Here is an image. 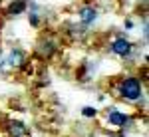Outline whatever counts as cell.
<instances>
[{"instance_id":"6","label":"cell","mask_w":149,"mask_h":137,"mask_svg":"<svg viewBox=\"0 0 149 137\" xmlns=\"http://www.w3.org/2000/svg\"><path fill=\"white\" fill-rule=\"evenodd\" d=\"M22 12H26V0H14V2H10V6H8V14L18 16V14H22Z\"/></svg>"},{"instance_id":"8","label":"cell","mask_w":149,"mask_h":137,"mask_svg":"<svg viewBox=\"0 0 149 137\" xmlns=\"http://www.w3.org/2000/svg\"><path fill=\"white\" fill-rule=\"evenodd\" d=\"M54 50H56L54 42H42V46H40V54H42V56H46V58L52 56V54H54Z\"/></svg>"},{"instance_id":"5","label":"cell","mask_w":149,"mask_h":137,"mask_svg":"<svg viewBox=\"0 0 149 137\" xmlns=\"http://www.w3.org/2000/svg\"><path fill=\"white\" fill-rule=\"evenodd\" d=\"M107 123H111L115 127H123L127 123V115L121 113V111H117V109H111L109 113H107Z\"/></svg>"},{"instance_id":"9","label":"cell","mask_w":149,"mask_h":137,"mask_svg":"<svg viewBox=\"0 0 149 137\" xmlns=\"http://www.w3.org/2000/svg\"><path fill=\"white\" fill-rule=\"evenodd\" d=\"M81 115H84V117H95V115H97V109H95V107H84V109H81Z\"/></svg>"},{"instance_id":"7","label":"cell","mask_w":149,"mask_h":137,"mask_svg":"<svg viewBox=\"0 0 149 137\" xmlns=\"http://www.w3.org/2000/svg\"><path fill=\"white\" fill-rule=\"evenodd\" d=\"M8 131H10L12 137H22L26 133V127L20 123V121H10V125H8Z\"/></svg>"},{"instance_id":"1","label":"cell","mask_w":149,"mask_h":137,"mask_svg":"<svg viewBox=\"0 0 149 137\" xmlns=\"http://www.w3.org/2000/svg\"><path fill=\"white\" fill-rule=\"evenodd\" d=\"M141 81L137 78H125V80L121 81V86H119V95L123 97V99H129V102H135L141 97Z\"/></svg>"},{"instance_id":"12","label":"cell","mask_w":149,"mask_h":137,"mask_svg":"<svg viewBox=\"0 0 149 137\" xmlns=\"http://www.w3.org/2000/svg\"><path fill=\"white\" fill-rule=\"evenodd\" d=\"M4 64H6V58H4V56H2V54H0V68H2Z\"/></svg>"},{"instance_id":"4","label":"cell","mask_w":149,"mask_h":137,"mask_svg":"<svg viewBox=\"0 0 149 137\" xmlns=\"http://www.w3.org/2000/svg\"><path fill=\"white\" fill-rule=\"evenodd\" d=\"M78 16H80V22L84 24V26H88V24H92L93 20L97 18V10H95L93 6H84V8H80Z\"/></svg>"},{"instance_id":"2","label":"cell","mask_w":149,"mask_h":137,"mask_svg":"<svg viewBox=\"0 0 149 137\" xmlns=\"http://www.w3.org/2000/svg\"><path fill=\"white\" fill-rule=\"evenodd\" d=\"M131 42L129 40H125V38H115L113 42H111V46H109V50L113 52L115 56H121V58H125L131 54Z\"/></svg>"},{"instance_id":"3","label":"cell","mask_w":149,"mask_h":137,"mask_svg":"<svg viewBox=\"0 0 149 137\" xmlns=\"http://www.w3.org/2000/svg\"><path fill=\"white\" fill-rule=\"evenodd\" d=\"M6 64H8V66H10V68H22L24 64H26V54H24L22 50H18V48H16V50H12L10 54H8V56H6Z\"/></svg>"},{"instance_id":"10","label":"cell","mask_w":149,"mask_h":137,"mask_svg":"<svg viewBox=\"0 0 149 137\" xmlns=\"http://www.w3.org/2000/svg\"><path fill=\"white\" fill-rule=\"evenodd\" d=\"M30 26H34V28L40 26V16H38V12H30Z\"/></svg>"},{"instance_id":"11","label":"cell","mask_w":149,"mask_h":137,"mask_svg":"<svg viewBox=\"0 0 149 137\" xmlns=\"http://www.w3.org/2000/svg\"><path fill=\"white\" fill-rule=\"evenodd\" d=\"M133 28V22L131 20H125V30H131Z\"/></svg>"}]
</instances>
